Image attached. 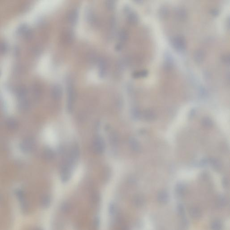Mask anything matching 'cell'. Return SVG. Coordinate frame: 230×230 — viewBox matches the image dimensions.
Here are the masks:
<instances>
[{"label": "cell", "mask_w": 230, "mask_h": 230, "mask_svg": "<svg viewBox=\"0 0 230 230\" xmlns=\"http://www.w3.org/2000/svg\"><path fill=\"white\" fill-rule=\"evenodd\" d=\"M171 44L173 47L179 51H183L187 48V40L181 35H177L173 36L171 40Z\"/></svg>", "instance_id": "obj_1"}, {"label": "cell", "mask_w": 230, "mask_h": 230, "mask_svg": "<svg viewBox=\"0 0 230 230\" xmlns=\"http://www.w3.org/2000/svg\"><path fill=\"white\" fill-rule=\"evenodd\" d=\"M68 100H67V109L69 113L71 112L73 110V105L75 100V91L73 86L71 84L68 85L67 88Z\"/></svg>", "instance_id": "obj_2"}, {"label": "cell", "mask_w": 230, "mask_h": 230, "mask_svg": "<svg viewBox=\"0 0 230 230\" xmlns=\"http://www.w3.org/2000/svg\"><path fill=\"white\" fill-rule=\"evenodd\" d=\"M105 143L103 138L99 136H96L93 141V148L96 153L102 154L105 150Z\"/></svg>", "instance_id": "obj_3"}, {"label": "cell", "mask_w": 230, "mask_h": 230, "mask_svg": "<svg viewBox=\"0 0 230 230\" xmlns=\"http://www.w3.org/2000/svg\"><path fill=\"white\" fill-rule=\"evenodd\" d=\"M72 168V166L63 162L60 170L61 179L63 182L68 181L70 179Z\"/></svg>", "instance_id": "obj_4"}, {"label": "cell", "mask_w": 230, "mask_h": 230, "mask_svg": "<svg viewBox=\"0 0 230 230\" xmlns=\"http://www.w3.org/2000/svg\"><path fill=\"white\" fill-rule=\"evenodd\" d=\"M53 98L56 100H59L61 98L63 95V89L61 86L59 85H55L53 86L51 90Z\"/></svg>", "instance_id": "obj_5"}, {"label": "cell", "mask_w": 230, "mask_h": 230, "mask_svg": "<svg viewBox=\"0 0 230 230\" xmlns=\"http://www.w3.org/2000/svg\"><path fill=\"white\" fill-rule=\"evenodd\" d=\"M98 68L99 77H103L106 74L107 69L106 62L104 59H100L98 60Z\"/></svg>", "instance_id": "obj_6"}, {"label": "cell", "mask_w": 230, "mask_h": 230, "mask_svg": "<svg viewBox=\"0 0 230 230\" xmlns=\"http://www.w3.org/2000/svg\"><path fill=\"white\" fill-rule=\"evenodd\" d=\"M194 60L197 63L200 64L204 62L205 59V52L201 49H198L194 52L193 54Z\"/></svg>", "instance_id": "obj_7"}, {"label": "cell", "mask_w": 230, "mask_h": 230, "mask_svg": "<svg viewBox=\"0 0 230 230\" xmlns=\"http://www.w3.org/2000/svg\"><path fill=\"white\" fill-rule=\"evenodd\" d=\"M78 18V12L76 9L71 10L68 15V19L69 23L71 25H76Z\"/></svg>", "instance_id": "obj_8"}, {"label": "cell", "mask_w": 230, "mask_h": 230, "mask_svg": "<svg viewBox=\"0 0 230 230\" xmlns=\"http://www.w3.org/2000/svg\"><path fill=\"white\" fill-rule=\"evenodd\" d=\"M177 18L181 21H185L188 17L187 10L183 8H179L176 11Z\"/></svg>", "instance_id": "obj_9"}, {"label": "cell", "mask_w": 230, "mask_h": 230, "mask_svg": "<svg viewBox=\"0 0 230 230\" xmlns=\"http://www.w3.org/2000/svg\"><path fill=\"white\" fill-rule=\"evenodd\" d=\"M127 19L128 22L131 25H135L139 20L137 14L133 11H130L128 13Z\"/></svg>", "instance_id": "obj_10"}, {"label": "cell", "mask_w": 230, "mask_h": 230, "mask_svg": "<svg viewBox=\"0 0 230 230\" xmlns=\"http://www.w3.org/2000/svg\"><path fill=\"white\" fill-rule=\"evenodd\" d=\"M129 144L132 150L136 152L140 151V147L137 140L134 138H130L129 139Z\"/></svg>", "instance_id": "obj_11"}, {"label": "cell", "mask_w": 230, "mask_h": 230, "mask_svg": "<svg viewBox=\"0 0 230 230\" xmlns=\"http://www.w3.org/2000/svg\"><path fill=\"white\" fill-rule=\"evenodd\" d=\"M144 118L146 120L153 121L155 118L156 116L154 113L151 110H147L144 114Z\"/></svg>", "instance_id": "obj_12"}, {"label": "cell", "mask_w": 230, "mask_h": 230, "mask_svg": "<svg viewBox=\"0 0 230 230\" xmlns=\"http://www.w3.org/2000/svg\"><path fill=\"white\" fill-rule=\"evenodd\" d=\"M148 74L147 71L145 70H143L138 71H135L133 74V77L135 78H138L144 77H147Z\"/></svg>", "instance_id": "obj_13"}, {"label": "cell", "mask_w": 230, "mask_h": 230, "mask_svg": "<svg viewBox=\"0 0 230 230\" xmlns=\"http://www.w3.org/2000/svg\"><path fill=\"white\" fill-rule=\"evenodd\" d=\"M119 38L121 42H125L128 38V34L126 30L122 29L119 33Z\"/></svg>", "instance_id": "obj_14"}, {"label": "cell", "mask_w": 230, "mask_h": 230, "mask_svg": "<svg viewBox=\"0 0 230 230\" xmlns=\"http://www.w3.org/2000/svg\"><path fill=\"white\" fill-rule=\"evenodd\" d=\"M169 10L167 8L165 7H162L159 10V16L162 19H165L167 18L169 16Z\"/></svg>", "instance_id": "obj_15"}, {"label": "cell", "mask_w": 230, "mask_h": 230, "mask_svg": "<svg viewBox=\"0 0 230 230\" xmlns=\"http://www.w3.org/2000/svg\"><path fill=\"white\" fill-rule=\"evenodd\" d=\"M44 156L47 160H52L54 157V153L52 150L47 149L45 151Z\"/></svg>", "instance_id": "obj_16"}, {"label": "cell", "mask_w": 230, "mask_h": 230, "mask_svg": "<svg viewBox=\"0 0 230 230\" xmlns=\"http://www.w3.org/2000/svg\"><path fill=\"white\" fill-rule=\"evenodd\" d=\"M105 6L106 8L112 10L116 7V1L113 0H107L105 1Z\"/></svg>", "instance_id": "obj_17"}, {"label": "cell", "mask_w": 230, "mask_h": 230, "mask_svg": "<svg viewBox=\"0 0 230 230\" xmlns=\"http://www.w3.org/2000/svg\"><path fill=\"white\" fill-rule=\"evenodd\" d=\"M110 142L112 144L115 145L117 144L118 140V135L116 133L112 132L110 135Z\"/></svg>", "instance_id": "obj_18"}, {"label": "cell", "mask_w": 230, "mask_h": 230, "mask_svg": "<svg viewBox=\"0 0 230 230\" xmlns=\"http://www.w3.org/2000/svg\"><path fill=\"white\" fill-rule=\"evenodd\" d=\"M85 16L87 21L89 23H92L94 20V15L90 10L88 9L86 10L85 13Z\"/></svg>", "instance_id": "obj_19"}, {"label": "cell", "mask_w": 230, "mask_h": 230, "mask_svg": "<svg viewBox=\"0 0 230 230\" xmlns=\"http://www.w3.org/2000/svg\"><path fill=\"white\" fill-rule=\"evenodd\" d=\"M159 200L160 202H165L167 201V199H168V197H167V194L165 192H161L160 194H159Z\"/></svg>", "instance_id": "obj_20"}, {"label": "cell", "mask_w": 230, "mask_h": 230, "mask_svg": "<svg viewBox=\"0 0 230 230\" xmlns=\"http://www.w3.org/2000/svg\"><path fill=\"white\" fill-rule=\"evenodd\" d=\"M211 227L213 230H220L222 228V226L220 222L215 221L212 223Z\"/></svg>", "instance_id": "obj_21"}, {"label": "cell", "mask_w": 230, "mask_h": 230, "mask_svg": "<svg viewBox=\"0 0 230 230\" xmlns=\"http://www.w3.org/2000/svg\"><path fill=\"white\" fill-rule=\"evenodd\" d=\"M202 125L205 127H210L212 125V121L208 118H206L202 120Z\"/></svg>", "instance_id": "obj_22"}, {"label": "cell", "mask_w": 230, "mask_h": 230, "mask_svg": "<svg viewBox=\"0 0 230 230\" xmlns=\"http://www.w3.org/2000/svg\"><path fill=\"white\" fill-rule=\"evenodd\" d=\"M132 116H133V118H135V119H138V118H140V112L139 110L137 109V108H135L133 109L132 112Z\"/></svg>", "instance_id": "obj_23"}, {"label": "cell", "mask_w": 230, "mask_h": 230, "mask_svg": "<svg viewBox=\"0 0 230 230\" xmlns=\"http://www.w3.org/2000/svg\"><path fill=\"white\" fill-rule=\"evenodd\" d=\"M71 208V206L70 205L67 203L64 204L62 208L63 211L65 212V213H68L69 211H70Z\"/></svg>", "instance_id": "obj_24"}, {"label": "cell", "mask_w": 230, "mask_h": 230, "mask_svg": "<svg viewBox=\"0 0 230 230\" xmlns=\"http://www.w3.org/2000/svg\"><path fill=\"white\" fill-rule=\"evenodd\" d=\"M143 201L144 200L143 198L140 197H136L135 198L134 200V202L135 203V205H141L143 204Z\"/></svg>", "instance_id": "obj_25"}, {"label": "cell", "mask_w": 230, "mask_h": 230, "mask_svg": "<svg viewBox=\"0 0 230 230\" xmlns=\"http://www.w3.org/2000/svg\"><path fill=\"white\" fill-rule=\"evenodd\" d=\"M191 213L192 214V216L195 217H198L197 215L199 216V215L200 214V212L198 211L197 208H192V210L191 211Z\"/></svg>", "instance_id": "obj_26"}, {"label": "cell", "mask_w": 230, "mask_h": 230, "mask_svg": "<svg viewBox=\"0 0 230 230\" xmlns=\"http://www.w3.org/2000/svg\"><path fill=\"white\" fill-rule=\"evenodd\" d=\"M223 62L225 63H226L229 64V63H230V56H229V55H225L223 57Z\"/></svg>", "instance_id": "obj_27"}, {"label": "cell", "mask_w": 230, "mask_h": 230, "mask_svg": "<svg viewBox=\"0 0 230 230\" xmlns=\"http://www.w3.org/2000/svg\"><path fill=\"white\" fill-rule=\"evenodd\" d=\"M121 48H122V45L121 44H118L116 46V50H118V51H120V50H121Z\"/></svg>", "instance_id": "obj_28"}]
</instances>
